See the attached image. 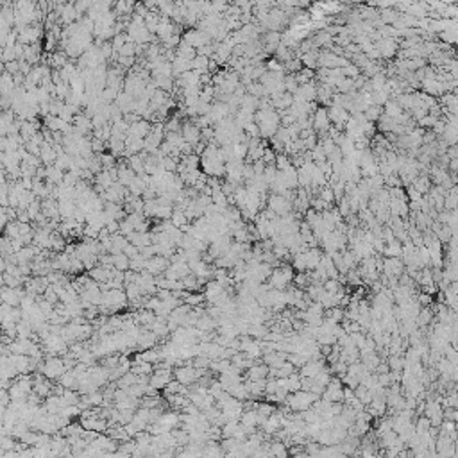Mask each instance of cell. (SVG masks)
I'll list each match as a JSON object with an SVG mask.
<instances>
[{"instance_id": "obj_1", "label": "cell", "mask_w": 458, "mask_h": 458, "mask_svg": "<svg viewBox=\"0 0 458 458\" xmlns=\"http://www.w3.org/2000/svg\"><path fill=\"white\" fill-rule=\"evenodd\" d=\"M319 399H320L319 396L311 394V392L297 390V392H294V394L286 396V404H288L294 412H306V410L311 408Z\"/></svg>"}, {"instance_id": "obj_2", "label": "cell", "mask_w": 458, "mask_h": 458, "mask_svg": "<svg viewBox=\"0 0 458 458\" xmlns=\"http://www.w3.org/2000/svg\"><path fill=\"white\" fill-rule=\"evenodd\" d=\"M294 281V272L292 267L279 265L276 269H272V274L269 276V286H272V290H285L286 286Z\"/></svg>"}, {"instance_id": "obj_3", "label": "cell", "mask_w": 458, "mask_h": 458, "mask_svg": "<svg viewBox=\"0 0 458 458\" xmlns=\"http://www.w3.org/2000/svg\"><path fill=\"white\" fill-rule=\"evenodd\" d=\"M267 210L271 213H274L276 217H288L290 213H294L292 202L283 197V195H276V193H271V195H269Z\"/></svg>"}, {"instance_id": "obj_4", "label": "cell", "mask_w": 458, "mask_h": 458, "mask_svg": "<svg viewBox=\"0 0 458 458\" xmlns=\"http://www.w3.org/2000/svg\"><path fill=\"white\" fill-rule=\"evenodd\" d=\"M181 41H184L186 45H190L192 49H201V47H204V45H210L213 43L212 38L206 34V32H202L201 29H190L186 31L184 34L181 36Z\"/></svg>"}, {"instance_id": "obj_5", "label": "cell", "mask_w": 458, "mask_h": 458, "mask_svg": "<svg viewBox=\"0 0 458 458\" xmlns=\"http://www.w3.org/2000/svg\"><path fill=\"white\" fill-rule=\"evenodd\" d=\"M41 38V31H40V25L34 24V25H27V27H24L22 31H18V43L22 45H34L38 43V40Z\"/></svg>"}, {"instance_id": "obj_6", "label": "cell", "mask_w": 458, "mask_h": 458, "mask_svg": "<svg viewBox=\"0 0 458 458\" xmlns=\"http://www.w3.org/2000/svg\"><path fill=\"white\" fill-rule=\"evenodd\" d=\"M374 47L379 52V58H385V60L394 58L396 52H397V49H399L397 40H394V38H383V40L376 41Z\"/></svg>"}, {"instance_id": "obj_7", "label": "cell", "mask_w": 458, "mask_h": 458, "mask_svg": "<svg viewBox=\"0 0 458 458\" xmlns=\"http://www.w3.org/2000/svg\"><path fill=\"white\" fill-rule=\"evenodd\" d=\"M315 99H317V84L313 81L299 86L297 92L294 93V100H299V102H315Z\"/></svg>"}, {"instance_id": "obj_8", "label": "cell", "mask_w": 458, "mask_h": 458, "mask_svg": "<svg viewBox=\"0 0 458 458\" xmlns=\"http://www.w3.org/2000/svg\"><path fill=\"white\" fill-rule=\"evenodd\" d=\"M181 136L192 149L195 147L197 143H201V131L193 125L192 120H190V122H184L181 125Z\"/></svg>"}, {"instance_id": "obj_9", "label": "cell", "mask_w": 458, "mask_h": 458, "mask_svg": "<svg viewBox=\"0 0 458 458\" xmlns=\"http://www.w3.org/2000/svg\"><path fill=\"white\" fill-rule=\"evenodd\" d=\"M324 370H326L324 360H310V362H306L299 369V376L301 378H315L317 374L324 372Z\"/></svg>"}, {"instance_id": "obj_10", "label": "cell", "mask_w": 458, "mask_h": 458, "mask_svg": "<svg viewBox=\"0 0 458 458\" xmlns=\"http://www.w3.org/2000/svg\"><path fill=\"white\" fill-rule=\"evenodd\" d=\"M351 115L345 111V109L338 108V106H330V109H328V119H330V123L331 125H335V127L342 129L347 123V120H349ZM344 131V129H342Z\"/></svg>"}, {"instance_id": "obj_11", "label": "cell", "mask_w": 458, "mask_h": 458, "mask_svg": "<svg viewBox=\"0 0 458 458\" xmlns=\"http://www.w3.org/2000/svg\"><path fill=\"white\" fill-rule=\"evenodd\" d=\"M43 372L45 376L49 378H60L66 372V367H64V362L61 358H50L45 362L43 365Z\"/></svg>"}, {"instance_id": "obj_12", "label": "cell", "mask_w": 458, "mask_h": 458, "mask_svg": "<svg viewBox=\"0 0 458 458\" xmlns=\"http://www.w3.org/2000/svg\"><path fill=\"white\" fill-rule=\"evenodd\" d=\"M168 263L167 258L163 256H153L149 258L147 261H145V272L147 274H151V276H156V274H159V272H165L168 269Z\"/></svg>"}, {"instance_id": "obj_13", "label": "cell", "mask_w": 458, "mask_h": 458, "mask_svg": "<svg viewBox=\"0 0 458 458\" xmlns=\"http://www.w3.org/2000/svg\"><path fill=\"white\" fill-rule=\"evenodd\" d=\"M151 127H153V123L147 122V120H138V122H134L129 125V136H134V138H140L143 140L145 136L149 134V131H151Z\"/></svg>"}, {"instance_id": "obj_14", "label": "cell", "mask_w": 458, "mask_h": 458, "mask_svg": "<svg viewBox=\"0 0 458 458\" xmlns=\"http://www.w3.org/2000/svg\"><path fill=\"white\" fill-rule=\"evenodd\" d=\"M324 252L317 249V247H311V249H306L305 251V258H306V272L315 271L317 267L320 263V258H322Z\"/></svg>"}, {"instance_id": "obj_15", "label": "cell", "mask_w": 458, "mask_h": 458, "mask_svg": "<svg viewBox=\"0 0 458 458\" xmlns=\"http://www.w3.org/2000/svg\"><path fill=\"white\" fill-rule=\"evenodd\" d=\"M127 242L129 244H133L134 247H138V249H142V247H147V245H153V235L151 233H131L127 237Z\"/></svg>"}, {"instance_id": "obj_16", "label": "cell", "mask_w": 458, "mask_h": 458, "mask_svg": "<svg viewBox=\"0 0 458 458\" xmlns=\"http://www.w3.org/2000/svg\"><path fill=\"white\" fill-rule=\"evenodd\" d=\"M170 379H172L170 370L161 369L153 376V379H151V387H153V389H165V387L170 383Z\"/></svg>"}, {"instance_id": "obj_17", "label": "cell", "mask_w": 458, "mask_h": 458, "mask_svg": "<svg viewBox=\"0 0 458 458\" xmlns=\"http://www.w3.org/2000/svg\"><path fill=\"white\" fill-rule=\"evenodd\" d=\"M410 186L414 188L415 192L421 193V195L424 197V195H428L429 188H431V181H429L428 176H424V174H419V176L414 179V183H412Z\"/></svg>"}, {"instance_id": "obj_18", "label": "cell", "mask_w": 458, "mask_h": 458, "mask_svg": "<svg viewBox=\"0 0 458 458\" xmlns=\"http://www.w3.org/2000/svg\"><path fill=\"white\" fill-rule=\"evenodd\" d=\"M269 376V367L265 364L261 365H252L249 372H247V378L249 381H260V379H265Z\"/></svg>"}, {"instance_id": "obj_19", "label": "cell", "mask_w": 458, "mask_h": 458, "mask_svg": "<svg viewBox=\"0 0 458 458\" xmlns=\"http://www.w3.org/2000/svg\"><path fill=\"white\" fill-rule=\"evenodd\" d=\"M170 222H172V226L179 227L181 231L190 224V220L186 218V213L183 212V210H178V208H174L172 215H170Z\"/></svg>"}, {"instance_id": "obj_20", "label": "cell", "mask_w": 458, "mask_h": 458, "mask_svg": "<svg viewBox=\"0 0 458 458\" xmlns=\"http://www.w3.org/2000/svg\"><path fill=\"white\" fill-rule=\"evenodd\" d=\"M401 252H403V245H401L397 240H394L385 245L381 254H385L387 258H401Z\"/></svg>"}, {"instance_id": "obj_21", "label": "cell", "mask_w": 458, "mask_h": 458, "mask_svg": "<svg viewBox=\"0 0 458 458\" xmlns=\"http://www.w3.org/2000/svg\"><path fill=\"white\" fill-rule=\"evenodd\" d=\"M113 256V269L119 272H123L129 269V258L123 254V252H119V254H111Z\"/></svg>"}, {"instance_id": "obj_22", "label": "cell", "mask_w": 458, "mask_h": 458, "mask_svg": "<svg viewBox=\"0 0 458 458\" xmlns=\"http://www.w3.org/2000/svg\"><path fill=\"white\" fill-rule=\"evenodd\" d=\"M381 115H383V108H379V106H369V108L364 111V117L367 119V122H372V123L378 122Z\"/></svg>"}, {"instance_id": "obj_23", "label": "cell", "mask_w": 458, "mask_h": 458, "mask_svg": "<svg viewBox=\"0 0 458 458\" xmlns=\"http://www.w3.org/2000/svg\"><path fill=\"white\" fill-rule=\"evenodd\" d=\"M127 41H129L127 34H125V32H120V34H115L113 38H111V41H109V43H111V49H113V52H117V54H119L120 49H122V47L127 43Z\"/></svg>"}, {"instance_id": "obj_24", "label": "cell", "mask_w": 458, "mask_h": 458, "mask_svg": "<svg viewBox=\"0 0 458 458\" xmlns=\"http://www.w3.org/2000/svg\"><path fill=\"white\" fill-rule=\"evenodd\" d=\"M108 149L111 151V154H113L115 158L117 156H123V151H125V145H123V140H115L111 138L108 143Z\"/></svg>"}, {"instance_id": "obj_25", "label": "cell", "mask_w": 458, "mask_h": 458, "mask_svg": "<svg viewBox=\"0 0 458 458\" xmlns=\"http://www.w3.org/2000/svg\"><path fill=\"white\" fill-rule=\"evenodd\" d=\"M261 161L265 163V165H274V161H276V153H274V151H272L271 147H267L265 151H263Z\"/></svg>"}]
</instances>
